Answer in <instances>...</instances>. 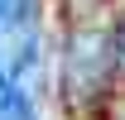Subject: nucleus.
<instances>
[{
    "instance_id": "nucleus-1",
    "label": "nucleus",
    "mask_w": 125,
    "mask_h": 120,
    "mask_svg": "<svg viewBox=\"0 0 125 120\" xmlns=\"http://www.w3.org/2000/svg\"><path fill=\"white\" fill-rule=\"evenodd\" d=\"M111 39L106 34H77L72 43H67V87H72V96H92V91H101V82H106L111 72Z\"/></svg>"
},
{
    "instance_id": "nucleus-2",
    "label": "nucleus",
    "mask_w": 125,
    "mask_h": 120,
    "mask_svg": "<svg viewBox=\"0 0 125 120\" xmlns=\"http://www.w3.org/2000/svg\"><path fill=\"white\" fill-rule=\"evenodd\" d=\"M0 120H34V96L24 87H15L10 101H5V110H0Z\"/></svg>"
},
{
    "instance_id": "nucleus-3",
    "label": "nucleus",
    "mask_w": 125,
    "mask_h": 120,
    "mask_svg": "<svg viewBox=\"0 0 125 120\" xmlns=\"http://www.w3.org/2000/svg\"><path fill=\"white\" fill-rule=\"evenodd\" d=\"M10 91H15V82H10V72L0 67V110H5V101H10Z\"/></svg>"
},
{
    "instance_id": "nucleus-4",
    "label": "nucleus",
    "mask_w": 125,
    "mask_h": 120,
    "mask_svg": "<svg viewBox=\"0 0 125 120\" xmlns=\"http://www.w3.org/2000/svg\"><path fill=\"white\" fill-rule=\"evenodd\" d=\"M115 48H120V58H125V24H120V34H115Z\"/></svg>"
}]
</instances>
